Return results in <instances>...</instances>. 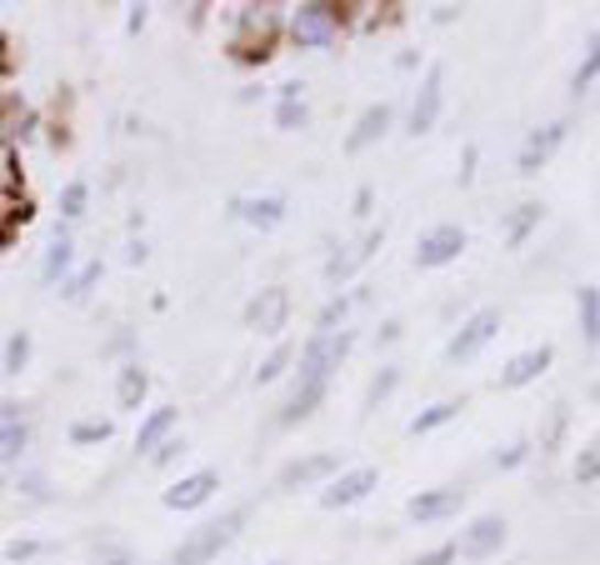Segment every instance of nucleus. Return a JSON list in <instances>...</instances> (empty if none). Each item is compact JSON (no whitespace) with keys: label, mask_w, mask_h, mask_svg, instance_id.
I'll return each mask as SVG.
<instances>
[{"label":"nucleus","mask_w":600,"mask_h":565,"mask_svg":"<svg viewBox=\"0 0 600 565\" xmlns=\"http://www.w3.org/2000/svg\"><path fill=\"white\" fill-rule=\"evenodd\" d=\"M356 336L350 330H310V340L301 346V370H295V385H330V376L340 370V360L350 356Z\"/></svg>","instance_id":"obj_1"},{"label":"nucleus","mask_w":600,"mask_h":565,"mask_svg":"<svg viewBox=\"0 0 600 565\" xmlns=\"http://www.w3.org/2000/svg\"><path fill=\"white\" fill-rule=\"evenodd\" d=\"M240 525H246V511H226L220 521H206L200 531H190L186 541L175 545L171 565H210V561H216V555L240 535Z\"/></svg>","instance_id":"obj_2"},{"label":"nucleus","mask_w":600,"mask_h":565,"mask_svg":"<svg viewBox=\"0 0 600 565\" xmlns=\"http://www.w3.org/2000/svg\"><path fill=\"white\" fill-rule=\"evenodd\" d=\"M336 35H340V11H336V6H320V0H310V6H295L291 41L301 45V51H326Z\"/></svg>","instance_id":"obj_3"},{"label":"nucleus","mask_w":600,"mask_h":565,"mask_svg":"<svg viewBox=\"0 0 600 565\" xmlns=\"http://www.w3.org/2000/svg\"><path fill=\"white\" fill-rule=\"evenodd\" d=\"M495 336H501V311L486 305V311H476V316L460 320V330L450 336V346H446V360H450V366H466V360H476Z\"/></svg>","instance_id":"obj_4"},{"label":"nucleus","mask_w":600,"mask_h":565,"mask_svg":"<svg viewBox=\"0 0 600 565\" xmlns=\"http://www.w3.org/2000/svg\"><path fill=\"white\" fill-rule=\"evenodd\" d=\"M375 486H381V470H375V466L340 470V476H330L326 490H320V511H346V506H360V500L371 496Z\"/></svg>","instance_id":"obj_5"},{"label":"nucleus","mask_w":600,"mask_h":565,"mask_svg":"<svg viewBox=\"0 0 600 565\" xmlns=\"http://www.w3.org/2000/svg\"><path fill=\"white\" fill-rule=\"evenodd\" d=\"M501 551H505V521L501 515H476L456 541L460 561H491V555H501Z\"/></svg>","instance_id":"obj_6"},{"label":"nucleus","mask_w":600,"mask_h":565,"mask_svg":"<svg viewBox=\"0 0 600 565\" xmlns=\"http://www.w3.org/2000/svg\"><path fill=\"white\" fill-rule=\"evenodd\" d=\"M285 320H291V291L285 285H265L251 305H246V326L255 336H281Z\"/></svg>","instance_id":"obj_7"},{"label":"nucleus","mask_w":600,"mask_h":565,"mask_svg":"<svg viewBox=\"0 0 600 565\" xmlns=\"http://www.w3.org/2000/svg\"><path fill=\"white\" fill-rule=\"evenodd\" d=\"M460 250H466V230L460 226H430L426 236L415 240V265H421V271H440V265L460 261Z\"/></svg>","instance_id":"obj_8"},{"label":"nucleus","mask_w":600,"mask_h":565,"mask_svg":"<svg viewBox=\"0 0 600 565\" xmlns=\"http://www.w3.org/2000/svg\"><path fill=\"white\" fill-rule=\"evenodd\" d=\"M460 506H466V490H460V486H436V490H421V496H411L405 515H411L415 525H436V521L460 515Z\"/></svg>","instance_id":"obj_9"},{"label":"nucleus","mask_w":600,"mask_h":565,"mask_svg":"<svg viewBox=\"0 0 600 565\" xmlns=\"http://www.w3.org/2000/svg\"><path fill=\"white\" fill-rule=\"evenodd\" d=\"M566 135H570V120H550V126H541V131H531V141L521 145V175H541L550 165V155L566 145Z\"/></svg>","instance_id":"obj_10"},{"label":"nucleus","mask_w":600,"mask_h":565,"mask_svg":"<svg viewBox=\"0 0 600 565\" xmlns=\"http://www.w3.org/2000/svg\"><path fill=\"white\" fill-rule=\"evenodd\" d=\"M440 86H446V70L430 66L426 80H421V90H415V100H411V135L436 131L440 106H446V90H440Z\"/></svg>","instance_id":"obj_11"},{"label":"nucleus","mask_w":600,"mask_h":565,"mask_svg":"<svg viewBox=\"0 0 600 565\" xmlns=\"http://www.w3.org/2000/svg\"><path fill=\"white\" fill-rule=\"evenodd\" d=\"M25 446H31V421H25L21 401H0V466H21Z\"/></svg>","instance_id":"obj_12"},{"label":"nucleus","mask_w":600,"mask_h":565,"mask_svg":"<svg viewBox=\"0 0 600 565\" xmlns=\"http://www.w3.org/2000/svg\"><path fill=\"white\" fill-rule=\"evenodd\" d=\"M216 490H220L216 470H190V476H181L171 490H165L161 506H165V511H200V506H206Z\"/></svg>","instance_id":"obj_13"},{"label":"nucleus","mask_w":600,"mask_h":565,"mask_svg":"<svg viewBox=\"0 0 600 565\" xmlns=\"http://www.w3.org/2000/svg\"><path fill=\"white\" fill-rule=\"evenodd\" d=\"M550 360H556V346H531V350H521V356H511L501 366V391H521V385H531V381H541L550 370Z\"/></svg>","instance_id":"obj_14"},{"label":"nucleus","mask_w":600,"mask_h":565,"mask_svg":"<svg viewBox=\"0 0 600 565\" xmlns=\"http://www.w3.org/2000/svg\"><path fill=\"white\" fill-rule=\"evenodd\" d=\"M330 476H340V456L316 450V456L291 460V466L275 476V490H301V486H316V480H330Z\"/></svg>","instance_id":"obj_15"},{"label":"nucleus","mask_w":600,"mask_h":565,"mask_svg":"<svg viewBox=\"0 0 600 565\" xmlns=\"http://www.w3.org/2000/svg\"><path fill=\"white\" fill-rule=\"evenodd\" d=\"M391 120H395V106H391V100H381V106H366V110H360V120L350 126V135H346V151H350V155L371 151V145L381 141L385 131H391Z\"/></svg>","instance_id":"obj_16"},{"label":"nucleus","mask_w":600,"mask_h":565,"mask_svg":"<svg viewBox=\"0 0 600 565\" xmlns=\"http://www.w3.org/2000/svg\"><path fill=\"white\" fill-rule=\"evenodd\" d=\"M381 240H385V230H366V236H360V246H350L346 256H336V261L326 265V281H330V285L350 281V275H356L360 265H366V261L375 256V250H381Z\"/></svg>","instance_id":"obj_17"},{"label":"nucleus","mask_w":600,"mask_h":565,"mask_svg":"<svg viewBox=\"0 0 600 565\" xmlns=\"http://www.w3.org/2000/svg\"><path fill=\"white\" fill-rule=\"evenodd\" d=\"M236 216L255 230H275L285 220V196H240L236 200Z\"/></svg>","instance_id":"obj_18"},{"label":"nucleus","mask_w":600,"mask_h":565,"mask_svg":"<svg viewBox=\"0 0 600 565\" xmlns=\"http://www.w3.org/2000/svg\"><path fill=\"white\" fill-rule=\"evenodd\" d=\"M145 391H151L145 366H141V360H126V366L116 370V405H120V411H141Z\"/></svg>","instance_id":"obj_19"},{"label":"nucleus","mask_w":600,"mask_h":565,"mask_svg":"<svg viewBox=\"0 0 600 565\" xmlns=\"http://www.w3.org/2000/svg\"><path fill=\"white\" fill-rule=\"evenodd\" d=\"M70 265H76V240H70V230H55L51 250H45V261H41V281H45V285L66 281Z\"/></svg>","instance_id":"obj_20"},{"label":"nucleus","mask_w":600,"mask_h":565,"mask_svg":"<svg viewBox=\"0 0 600 565\" xmlns=\"http://www.w3.org/2000/svg\"><path fill=\"white\" fill-rule=\"evenodd\" d=\"M175 421H181V411H175V405H155V411L141 421V431H135V450H161L165 435L175 431Z\"/></svg>","instance_id":"obj_21"},{"label":"nucleus","mask_w":600,"mask_h":565,"mask_svg":"<svg viewBox=\"0 0 600 565\" xmlns=\"http://www.w3.org/2000/svg\"><path fill=\"white\" fill-rule=\"evenodd\" d=\"M330 385H295L291 401L281 405V415H275V425H295V421H306V415H316V405L326 401Z\"/></svg>","instance_id":"obj_22"},{"label":"nucleus","mask_w":600,"mask_h":565,"mask_svg":"<svg viewBox=\"0 0 600 565\" xmlns=\"http://www.w3.org/2000/svg\"><path fill=\"white\" fill-rule=\"evenodd\" d=\"M576 316H580L586 346H600V285H580L576 291Z\"/></svg>","instance_id":"obj_23"},{"label":"nucleus","mask_w":600,"mask_h":565,"mask_svg":"<svg viewBox=\"0 0 600 565\" xmlns=\"http://www.w3.org/2000/svg\"><path fill=\"white\" fill-rule=\"evenodd\" d=\"M541 216H546V206H541V200H525V206H515V216L505 220V246L521 250L525 236H531V230L541 226Z\"/></svg>","instance_id":"obj_24"},{"label":"nucleus","mask_w":600,"mask_h":565,"mask_svg":"<svg viewBox=\"0 0 600 565\" xmlns=\"http://www.w3.org/2000/svg\"><path fill=\"white\" fill-rule=\"evenodd\" d=\"M596 80H600V31L586 41V55H580V66L570 70V90H576V96H586V90L596 86Z\"/></svg>","instance_id":"obj_25"},{"label":"nucleus","mask_w":600,"mask_h":565,"mask_svg":"<svg viewBox=\"0 0 600 565\" xmlns=\"http://www.w3.org/2000/svg\"><path fill=\"white\" fill-rule=\"evenodd\" d=\"M466 411V401H436V405H426V411L411 421V435H430V431H440V425H450L456 415Z\"/></svg>","instance_id":"obj_26"},{"label":"nucleus","mask_w":600,"mask_h":565,"mask_svg":"<svg viewBox=\"0 0 600 565\" xmlns=\"http://www.w3.org/2000/svg\"><path fill=\"white\" fill-rule=\"evenodd\" d=\"M570 476H576V486H596V480H600V431L590 435L586 446H580V456H576V466H570Z\"/></svg>","instance_id":"obj_27"},{"label":"nucleus","mask_w":600,"mask_h":565,"mask_svg":"<svg viewBox=\"0 0 600 565\" xmlns=\"http://www.w3.org/2000/svg\"><path fill=\"white\" fill-rule=\"evenodd\" d=\"M25 366H31V330H11L6 356H0V370H6V376H21Z\"/></svg>","instance_id":"obj_28"},{"label":"nucleus","mask_w":600,"mask_h":565,"mask_svg":"<svg viewBox=\"0 0 600 565\" xmlns=\"http://www.w3.org/2000/svg\"><path fill=\"white\" fill-rule=\"evenodd\" d=\"M395 385H401V366H381V376H375L371 391H366V411H375V405L391 401Z\"/></svg>","instance_id":"obj_29"},{"label":"nucleus","mask_w":600,"mask_h":565,"mask_svg":"<svg viewBox=\"0 0 600 565\" xmlns=\"http://www.w3.org/2000/svg\"><path fill=\"white\" fill-rule=\"evenodd\" d=\"M306 120H310L306 100H301V96H281V106H275V126H281V131H301Z\"/></svg>","instance_id":"obj_30"},{"label":"nucleus","mask_w":600,"mask_h":565,"mask_svg":"<svg viewBox=\"0 0 600 565\" xmlns=\"http://www.w3.org/2000/svg\"><path fill=\"white\" fill-rule=\"evenodd\" d=\"M86 206H90V185L86 181H70L66 191H61V216L80 220V216H86Z\"/></svg>","instance_id":"obj_31"},{"label":"nucleus","mask_w":600,"mask_h":565,"mask_svg":"<svg viewBox=\"0 0 600 565\" xmlns=\"http://www.w3.org/2000/svg\"><path fill=\"white\" fill-rule=\"evenodd\" d=\"M350 305H356V295H330L326 311L316 316V330H346V316H350Z\"/></svg>","instance_id":"obj_32"},{"label":"nucleus","mask_w":600,"mask_h":565,"mask_svg":"<svg viewBox=\"0 0 600 565\" xmlns=\"http://www.w3.org/2000/svg\"><path fill=\"white\" fill-rule=\"evenodd\" d=\"M291 360H295V350H291V346H275L271 356L261 360V370H255V385H271V381H281Z\"/></svg>","instance_id":"obj_33"},{"label":"nucleus","mask_w":600,"mask_h":565,"mask_svg":"<svg viewBox=\"0 0 600 565\" xmlns=\"http://www.w3.org/2000/svg\"><path fill=\"white\" fill-rule=\"evenodd\" d=\"M110 441V421H76L70 425V446H100Z\"/></svg>","instance_id":"obj_34"},{"label":"nucleus","mask_w":600,"mask_h":565,"mask_svg":"<svg viewBox=\"0 0 600 565\" xmlns=\"http://www.w3.org/2000/svg\"><path fill=\"white\" fill-rule=\"evenodd\" d=\"M96 281H100V261L80 265V271L66 281V295H70V301H86V295H90V285H96Z\"/></svg>","instance_id":"obj_35"},{"label":"nucleus","mask_w":600,"mask_h":565,"mask_svg":"<svg viewBox=\"0 0 600 565\" xmlns=\"http://www.w3.org/2000/svg\"><path fill=\"white\" fill-rule=\"evenodd\" d=\"M525 456H531V441L521 435V441H511L505 450H495V466H501V470H515V466H525Z\"/></svg>","instance_id":"obj_36"},{"label":"nucleus","mask_w":600,"mask_h":565,"mask_svg":"<svg viewBox=\"0 0 600 565\" xmlns=\"http://www.w3.org/2000/svg\"><path fill=\"white\" fill-rule=\"evenodd\" d=\"M411 565H456V545H430V551L415 555Z\"/></svg>","instance_id":"obj_37"},{"label":"nucleus","mask_w":600,"mask_h":565,"mask_svg":"<svg viewBox=\"0 0 600 565\" xmlns=\"http://www.w3.org/2000/svg\"><path fill=\"white\" fill-rule=\"evenodd\" d=\"M45 551V541H11L6 545V561H35Z\"/></svg>","instance_id":"obj_38"},{"label":"nucleus","mask_w":600,"mask_h":565,"mask_svg":"<svg viewBox=\"0 0 600 565\" xmlns=\"http://www.w3.org/2000/svg\"><path fill=\"white\" fill-rule=\"evenodd\" d=\"M15 490H25L31 500H45V476H41V470H25V476L15 480Z\"/></svg>","instance_id":"obj_39"},{"label":"nucleus","mask_w":600,"mask_h":565,"mask_svg":"<svg viewBox=\"0 0 600 565\" xmlns=\"http://www.w3.org/2000/svg\"><path fill=\"white\" fill-rule=\"evenodd\" d=\"M181 450H186V441H165V446L155 450V466H171V460L181 456Z\"/></svg>","instance_id":"obj_40"},{"label":"nucleus","mask_w":600,"mask_h":565,"mask_svg":"<svg viewBox=\"0 0 600 565\" xmlns=\"http://www.w3.org/2000/svg\"><path fill=\"white\" fill-rule=\"evenodd\" d=\"M371 185H360V191H356V216H371Z\"/></svg>","instance_id":"obj_41"},{"label":"nucleus","mask_w":600,"mask_h":565,"mask_svg":"<svg viewBox=\"0 0 600 565\" xmlns=\"http://www.w3.org/2000/svg\"><path fill=\"white\" fill-rule=\"evenodd\" d=\"M476 181V145H466V171H460V185Z\"/></svg>","instance_id":"obj_42"},{"label":"nucleus","mask_w":600,"mask_h":565,"mask_svg":"<svg viewBox=\"0 0 600 565\" xmlns=\"http://www.w3.org/2000/svg\"><path fill=\"white\" fill-rule=\"evenodd\" d=\"M395 336H401V320H385V326L381 330H375V340H385V346H391V340Z\"/></svg>","instance_id":"obj_43"},{"label":"nucleus","mask_w":600,"mask_h":565,"mask_svg":"<svg viewBox=\"0 0 600 565\" xmlns=\"http://www.w3.org/2000/svg\"><path fill=\"white\" fill-rule=\"evenodd\" d=\"M100 565H135V561H131V551H110Z\"/></svg>","instance_id":"obj_44"},{"label":"nucleus","mask_w":600,"mask_h":565,"mask_svg":"<svg viewBox=\"0 0 600 565\" xmlns=\"http://www.w3.org/2000/svg\"><path fill=\"white\" fill-rule=\"evenodd\" d=\"M275 565H281V561H275Z\"/></svg>","instance_id":"obj_45"}]
</instances>
